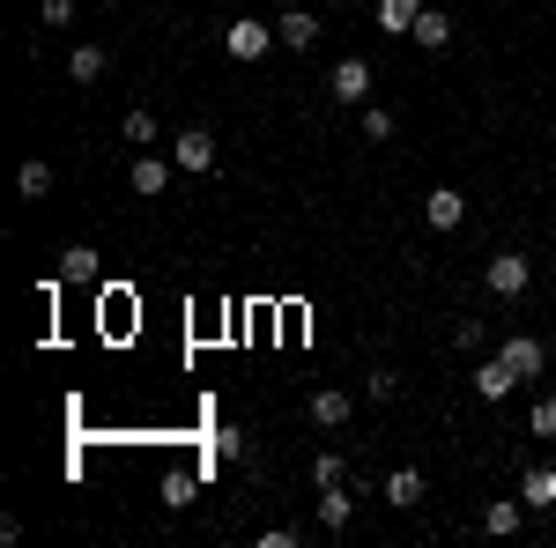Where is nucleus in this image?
<instances>
[{
  "mask_svg": "<svg viewBox=\"0 0 556 548\" xmlns=\"http://www.w3.org/2000/svg\"><path fill=\"white\" fill-rule=\"evenodd\" d=\"M393 133V112L386 104H364V141H386Z\"/></svg>",
  "mask_w": 556,
  "mask_h": 548,
  "instance_id": "obj_25",
  "label": "nucleus"
},
{
  "mask_svg": "<svg viewBox=\"0 0 556 548\" xmlns=\"http://www.w3.org/2000/svg\"><path fill=\"white\" fill-rule=\"evenodd\" d=\"M267 44H275V23H253V15L223 30V52H230L238 67H253V60H267Z\"/></svg>",
  "mask_w": 556,
  "mask_h": 548,
  "instance_id": "obj_1",
  "label": "nucleus"
},
{
  "mask_svg": "<svg viewBox=\"0 0 556 548\" xmlns=\"http://www.w3.org/2000/svg\"><path fill=\"white\" fill-rule=\"evenodd\" d=\"M67 75H75V82H97V75H104V44H75V52H67Z\"/></svg>",
  "mask_w": 556,
  "mask_h": 548,
  "instance_id": "obj_19",
  "label": "nucleus"
},
{
  "mask_svg": "<svg viewBox=\"0 0 556 548\" xmlns=\"http://www.w3.org/2000/svg\"><path fill=\"white\" fill-rule=\"evenodd\" d=\"M15 186H23L30 201H38V193H52V164H23V170H15Z\"/></svg>",
  "mask_w": 556,
  "mask_h": 548,
  "instance_id": "obj_23",
  "label": "nucleus"
},
{
  "mask_svg": "<svg viewBox=\"0 0 556 548\" xmlns=\"http://www.w3.org/2000/svg\"><path fill=\"white\" fill-rule=\"evenodd\" d=\"M193 497H201V474H193V467H172V474H164V511H186Z\"/></svg>",
  "mask_w": 556,
  "mask_h": 548,
  "instance_id": "obj_15",
  "label": "nucleus"
},
{
  "mask_svg": "<svg viewBox=\"0 0 556 548\" xmlns=\"http://www.w3.org/2000/svg\"><path fill=\"white\" fill-rule=\"evenodd\" d=\"M527 430H534V437H556V393H542V400L527 408Z\"/></svg>",
  "mask_w": 556,
  "mask_h": 548,
  "instance_id": "obj_22",
  "label": "nucleus"
},
{
  "mask_svg": "<svg viewBox=\"0 0 556 548\" xmlns=\"http://www.w3.org/2000/svg\"><path fill=\"white\" fill-rule=\"evenodd\" d=\"M312 482H319V489H349V467H342V453H319V460H312Z\"/></svg>",
  "mask_w": 556,
  "mask_h": 548,
  "instance_id": "obj_20",
  "label": "nucleus"
},
{
  "mask_svg": "<svg viewBox=\"0 0 556 548\" xmlns=\"http://www.w3.org/2000/svg\"><path fill=\"white\" fill-rule=\"evenodd\" d=\"M349 519H356V497H342V489H327V497H319V526H327V534H342Z\"/></svg>",
  "mask_w": 556,
  "mask_h": 548,
  "instance_id": "obj_18",
  "label": "nucleus"
},
{
  "mask_svg": "<svg viewBox=\"0 0 556 548\" xmlns=\"http://www.w3.org/2000/svg\"><path fill=\"white\" fill-rule=\"evenodd\" d=\"M519 497H527V511H549L556 505V467H527L519 474Z\"/></svg>",
  "mask_w": 556,
  "mask_h": 548,
  "instance_id": "obj_12",
  "label": "nucleus"
},
{
  "mask_svg": "<svg viewBox=\"0 0 556 548\" xmlns=\"http://www.w3.org/2000/svg\"><path fill=\"white\" fill-rule=\"evenodd\" d=\"M371 82H379V75H371V60H342V67L327 75V89H334V104H356V112L371 104Z\"/></svg>",
  "mask_w": 556,
  "mask_h": 548,
  "instance_id": "obj_3",
  "label": "nucleus"
},
{
  "mask_svg": "<svg viewBox=\"0 0 556 548\" xmlns=\"http://www.w3.org/2000/svg\"><path fill=\"white\" fill-rule=\"evenodd\" d=\"M349 408H356V400H349L342 385H327V393H312V408H304V416L319 422V430H342V422H349Z\"/></svg>",
  "mask_w": 556,
  "mask_h": 548,
  "instance_id": "obj_10",
  "label": "nucleus"
},
{
  "mask_svg": "<svg viewBox=\"0 0 556 548\" xmlns=\"http://www.w3.org/2000/svg\"><path fill=\"white\" fill-rule=\"evenodd\" d=\"M513 385H519V371L505 356H482V364H475V393H482V400H513Z\"/></svg>",
  "mask_w": 556,
  "mask_h": 548,
  "instance_id": "obj_8",
  "label": "nucleus"
},
{
  "mask_svg": "<svg viewBox=\"0 0 556 548\" xmlns=\"http://www.w3.org/2000/svg\"><path fill=\"white\" fill-rule=\"evenodd\" d=\"M408 38L424 44V52H445V44H453V15H438V8H424V15H416V30H408Z\"/></svg>",
  "mask_w": 556,
  "mask_h": 548,
  "instance_id": "obj_13",
  "label": "nucleus"
},
{
  "mask_svg": "<svg viewBox=\"0 0 556 548\" xmlns=\"http://www.w3.org/2000/svg\"><path fill=\"white\" fill-rule=\"evenodd\" d=\"M416 15H424V0H379V30H386V38H408Z\"/></svg>",
  "mask_w": 556,
  "mask_h": 548,
  "instance_id": "obj_14",
  "label": "nucleus"
},
{
  "mask_svg": "<svg viewBox=\"0 0 556 548\" xmlns=\"http://www.w3.org/2000/svg\"><path fill=\"white\" fill-rule=\"evenodd\" d=\"M275 38L290 44V52H312V44H319V15H312V8H290V15L275 23Z\"/></svg>",
  "mask_w": 556,
  "mask_h": 548,
  "instance_id": "obj_9",
  "label": "nucleus"
},
{
  "mask_svg": "<svg viewBox=\"0 0 556 548\" xmlns=\"http://www.w3.org/2000/svg\"><path fill=\"white\" fill-rule=\"evenodd\" d=\"M119 133H127L134 149H156V141H164V133H156V119H149V112H127V119H119Z\"/></svg>",
  "mask_w": 556,
  "mask_h": 548,
  "instance_id": "obj_21",
  "label": "nucleus"
},
{
  "mask_svg": "<svg viewBox=\"0 0 556 548\" xmlns=\"http://www.w3.org/2000/svg\"><path fill=\"white\" fill-rule=\"evenodd\" d=\"M519 511H527V497H497L482 511V534H519Z\"/></svg>",
  "mask_w": 556,
  "mask_h": 548,
  "instance_id": "obj_17",
  "label": "nucleus"
},
{
  "mask_svg": "<svg viewBox=\"0 0 556 548\" xmlns=\"http://www.w3.org/2000/svg\"><path fill=\"white\" fill-rule=\"evenodd\" d=\"M453 341H460L468 356H482V327H475V319H460V327H453Z\"/></svg>",
  "mask_w": 556,
  "mask_h": 548,
  "instance_id": "obj_29",
  "label": "nucleus"
},
{
  "mask_svg": "<svg viewBox=\"0 0 556 548\" xmlns=\"http://www.w3.org/2000/svg\"><path fill=\"white\" fill-rule=\"evenodd\" d=\"M60 282H97V245H67L60 253Z\"/></svg>",
  "mask_w": 556,
  "mask_h": 548,
  "instance_id": "obj_16",
  "label": "nucleus"
},
{
  "mask_svg": "<svg viewBox=\"0 0 556 548\" xmlns=\"http://www.w3.org/2000/svg\"><path fill=\"white\" fill-rule=\"evenodd\" d=\"M127 186L141 193V201H156V193L172 186V164H164L156 149H141V156H134V170H127Z\"/></svg>",
  "mask_w": 556,
  "mask_h": 548,
  "instance_id": "obj_7",
  "label": "nucleus"
},
{
  "mask_svg": "<svg viewBox=\"0 0 556 548\" xmlns=\"http://www.w3.org/2000/svg\"><path fill=\"white\" fill-rule=\"evenodd\" d=\"M364 393H371V400H393V393H401V379H393V371H371V379H364Z\"/></svg>",
  "mask_w": 556,
  "mask_h": 548,
  "instance_id": "obj_27",
  "label": "nucleus"
},
{
  "mask_svg": "<svg viewBox=\"0 0 556 548\" xmlns=\"http://www.w3.org/2000/svg\"><path fill=\"white\" fill-rule=\"evenodd\" d=\"M298 541H304L298 526H267V534H260V548H298Z\"/></svg>",
  "mask_w": 556,
  "mask_h": 548,
  "instance_id": "obj_28",
  "label": "nucleus"
},
{
  "mask_svg": "<svg viewBox=\"0 0 556 548\" xmlns=\"http://www.w3.org/2000/svg\"><path fill=\"white\" fill-rule=\"evenodd\" d=\"M386 505L393 511L424 505V467H393V474H386Z\"/></svg>",
  "mask_w": 556,
  "mask_h": 548,
  "instance_id": "obj_11",
  "label": "nucleus"
},
{
  "mask_svg": "<svg viewBox=\"0 0 556 548\" xmlns=\"http://www.w3.org/2000/svg\"><path fill=\"white\" fill-rule=\"evenodd\" d=\"M215 460H245V430L223 422V430H215Z\"/></svg>",
  "mask_w": 556,
  "mask_h": 548,
  "instance_id": "obj_24",
  "label": "nucleus"
},
{
  "mask_svg": "<svg viewBox=\"0 0 556 548\" xmlns=\"http://www.w3.org/2000/svg\"><path fill=\"white\" fill-rule=\"evenodd\" d=\"M424 222H430V230H460V222H468L460 186H430V193H424Z\"/></svg>",
  "mask_w": 556,
  "mask_h": 548,
  "instance_id": "obj_5",
  "label": "nucleus"
},
{
  "mask_svg": "<svg viewBox=\"0 0 556 548\" xmlns=\"http://www.w3.org/2000/svg\"><path fill=\"white\" fill-rule=\"evenodd\" d=\"M549 275H556V253H549Z\"/></svg>",
  "mask_w": 556,
  "mask_h": 548,
  "instance_id": "obj_30",
  "label": "nucleus"
},
{
  "mask_svg": "<svg viewBox=\"0 0 556 548\" xmlns=\"http://www.w3.org/2000/svg\"><path fill=\"white\" fill-rule=\"evenodd\" d=\"M172 164H178V170H215V133H208V127H186V133L172 141Z\"/></svg>",
  "mask_w": 556,
  "mask_h": 548,
  "instance_id": "obj_6",
  "label": "nucleus"
},
{
  "mask_svg": "<svg viewBox=\"0 0 556 548\" xmlns=\"http://www.w3.org/2000/svg\"><path fill=\"white\" fill-rule=\"evenodd\" d=\"M104 8H112V0H104Z\"/></svg>",
  "mask_w": 556,
  "mask_h": 548,
  "instance_id": "obj_31",
  "label": "nucleus"
},
{
  "mask_svg": "<svg viewBox=\"0 0 556 548\" xmlns=\"http://www.w3.org/2000/svg\"><path fill=\"white\" fill-rule=\"evenodd\" d=\"M38 15H45V30H60V23H75V0H45Z\"/></svg>",
  "mask_w": 556,
  "mask_h": 548,
  "instance_id": "obj_26",
  "label": "nucleus"
},
{
  "mask_svg": "<svg viewBox=\"0 0 556 548\" xmlns=\"http://www.w3.org/2000/svg\"><path fill=\"white\" fill-rule=\"evenodd\" d=\"M505 364H513L519 379H542L549 371V341H534V334H505V348H497Z\"/></svg>",
  "mask_w": 556,
  "mask_h": 548,
  "instance_id": "obj_4",
  "label": "nucleus"
},
{
  "mask_svg": "<svg viewBox=\"0 0 556 548\" xmlns=\"http://www.w3.org/2000/svg\"><path fill=\"white\" fill-rule=\"evenodd\" d=\"M527 282H534V259H519V253H497L482 267V290L490 296H527Z\"/></svg>",
  "mask_w": 556,
  "mask_h": 548,
  "instance_id": "obj_2",
  "label": "nucleus"
}]
</instances>
